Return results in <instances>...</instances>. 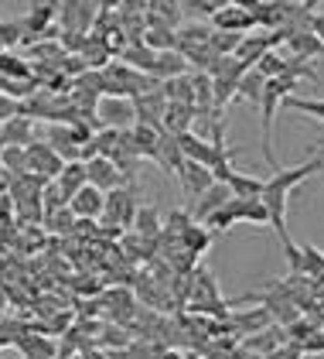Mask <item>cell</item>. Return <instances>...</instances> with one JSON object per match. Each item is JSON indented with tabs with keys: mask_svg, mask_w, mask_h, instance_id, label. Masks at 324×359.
Returning a JSON list of instances; mask_svg holds the SVG:
<instances>
[{
	"mask_svg": "<svg viewBox=\"0 0 324 359\" xmlns=\"http://www.w3.org/2000/svg\"><path fill=\"white\" fill-rule=\"evenodd\" d=\"M120 58H123V65H130V69H136V72L150 76V72H154V62H157V52L147 48L143 41H130V45H123Z\"/></svg>",
	"mask_w": 324,
	"mask_h": 359,
	"instance_id": "cell-21",
	"label": "cell"
},
{
	"mask_svg": "<svg viewBox=\"0 0 324 359\" xmlns=\"http://www.w3.org/2000/svg\"><path fill=\"white\" fill-rule=\"evenodd\" d=\"M290 339H287V329L283 325H267V329L253 332V335H246V339H239V346H243L246 353H253V356H270V353H276L280 346H287Z\"/></svg>",
	"mask_w": 324,
	"mask_h": 359,
	"instance_id": "cell-10",
	"label": "cell"
},
{
	"mask_svg": "<svg viewBox=\"0 0 324 359\" xmlns=\"http://www.w3.org/2000/svg\"><path fill=\"white\" fill-rule=\"evenodd\" d=\"M229 198H232V192H229V185H222V182H216V185H212L209 192H202L198 198H195V202H191V209H188V212H191V216H195L198 222H205L209 216H212V212H218V209H222V205H225Z\"/></svg>",
	"mask_w": 324,
	"mask_h": 359,
	"instance_id": "cell-16",
	"label": "cell"
},
{
	"mask_svg": "<svg viewBox=\"0 0 324 359\" xmlns=\"http://www.w3.org/2000/svg\"><path fill=\"white\" fill-rule=\"evenodd\" d=\"M263 359H304V353H300L294 342H287V346H280L276 353H270V356H263Z\"/></svg>",
	"mask_w": 324,
	"mask_h": 359,
	"instance_id": "cell-40",
	"label": "cell"
},
{
	"mask_svg": "<svg viewBox=\"0 0 324 359\" xmlns=\"http://www.w3.org/2000/svg\"><path fill=\"white\" fill-rule=\"evenodd\" d=\"M0 168H3L10 178L24 175L27 171V151L24 147H0Z\"/></svg>",
	"mask_w": 324,
	"mask_h": 359,
	"instance_id": "cell-30",
	"label": "cell"
},
{
	"mask_svg": "<svg viewBox=\"0 0 324 359\" xmlns=\"http://www.w3.org/2000/svg\"><path fill=\"white\" fill-rule=\"evenodd\" d=\"M130 144H134L136 158L143 161H154L157 165V147H161V130H150V127H143V123H134L130 127Z\"/></svg>",
	"mask_w": 324,
	"mask_h": 359,
	"instance_id": "cell-20",
	"label": "cell"
},
{
	"mask_svg": "<svg viewBox=\"0 0 324 359\" xmlns=\"http://www.w3.org/2000/svg\"><path fill=\"white\" fill-rule=\"evenodd\" d=\"M31 140H34V127H31V116L24 113L0 123V147H27Z\"/></svg>",
	"mask_w": 324,
	"mask_h": 359,
	"instance_id": "cell-17",
	"label": "cell"
},
{
	"mask_svg": "<svg viewBox=\"0 0 324 359\" xmlns=\"http://www.w3.org/2000/svg\"><path fill=\"white\" fill-rule=\"evenodd\" d=\"M314 158H321V161H324V137L314 144Z\"/></svg>",
	"mask_w": 324,
	"mask_h": 359,
	"instance_id": "cell-44",
	"label": "cell"
},
{
	"mask_svg": "<svg viewBox=\"0 0 324 359\" xmlns=\"http://www.w3.org/2000/svg\"><path fill=\"white\" fill-rule=\"evenodd\" d=\"M136 209H140V198H136V189H113L103 198V216L99 219L106 226H120V229H134Z\"/></svg>",
	"mask_w": 324,
	"mask_h": 359,
	"instance_id": "cell-5",
	"label": "cell"
},
{
	"mask_svg": "<svg viewBox=\"0 0 324 359\" xmlns=\"http://www.w3.org/2000/svg\"><path fill=\"white\" fill-rule=\"evenodd\" d=\"M263 76L256 72V69H246L243 79H239V89H236V96L246 100V103H253V107H260V96H263Z\"/></svg>",
	"mask_w": 324,
	"mask_h": 359,
	"instance_id": "cell-29",
	"label": "cell"
},
{
	"mask_svg": "<svg viewBox=\"0 0 324 359\" xmlns=\"http://www.w3.org/2000/svg\"><path fill=\"white\" fill-rule=\"evenodd\" d=\"M174 240H178V243H181V250H185V253H191L195 260H198L205 250H212V233L205 229V222H198V219H191L188 226L174 236Z\"/></svg>",
	"mask_w": 324,
	"mask_h": 359,
	"instance_id": "cell-18",
	"label": "cell"
},
{
	"mask_svg": "<svg viewBox=\"0 0 324 359\" xmlns=\"http://www.w3.org/2000/svg\"><path fill=\"white\" fill-rule=\"evenodd\" d=\"M209 21H212V31H229V34H249V31L256 28V18L246 14L243 7H232V4L216 11Z\"/></svg>",
	"mask_w": 324,
	"mask_h": 359,
	"instance_id": "cell-13",
	"label": "cell"
},
{
	"mask_svg": "<svg viewBox=\"0 0 324 359\" xmlns=\"http://www.w3.org/2000/svg\"><path fill=\"white\" fill-rule=\"evenodd\" d=\"M134 103V123H143L150 130H164V110H167V100L161 93V83L150 86L147 93H140L130 100Z\"/></svg>",
	"mask_w": 324,
	"mask_h": 359,
	"instance_id": "cell-6",
	"label": "cell"
},
{
	"mask_svg": "<svg viewBox=\"0 0 324 359\" xmlns=\"http://www.w3.org/2000/svg\"><path fill=\"white\" fill-rule=\"evenodd\" d=\"M185 11H191V14H198V18H212L216 11H222V7H229V0H178Z\"/></svg>",
	"mask_w": 324,
	"mask_h": 359,
	"instance_id": "cell-37",
	"label": "cell"
},
{
	"mask_svg": "<svg viewBox=\"0 0 324 359\" xmlns=\"http://www.w3.org/2000/svg\"><path fill=\"white\" fill-rule=\"evenodd\" d=\"M24 41V25L21 18L17 21H0V48H14Z\"/></svg>",
	"mask_w": 324,
	"mask_h": 359,
	"instance_id": "cell-34",
	"label": "cell"
},
{
	"mask_svg": "<svg viewBox=\"0 0 324 359\" xmlns=\"http://www.w3.org/2000/svg\"><path fill=\"white\" fill-rule=\"evenodd\" d=\"M0 76L3 79H27L31 76V69H27V62H21V58H14V55H0Z\"/></svg>",
	"mask_w": 324,
	"mask_h": 359,
	"instance_id": "cell-36",
	"label": "cell"
},
{
	"mask_svg": "<svg viewBox=\"0 0 324 359\" xmlns=\"http://www.w3.org/2000/svg\"><path fill=\"white\" fill-rule=\"evenodd\" d=\"M45 222H48V233H72L76 229V216L69 212V205H62V209H55L52 216H45Z\"/></svg>",
	"mask_w": 324,
	"mask_h": 359,
	"instance_id": "cell-31",
	"label": "cell"
},
{
	"mask_svg": "<svg viewBox=\"0 0 324 359\" xmlns=\"http://www.w3.org/2000/svg\"><path fill=\"white\" fill-rule=\"evenodd\" d=\"M297 89V79H287V76H276V79H267L263 83V96H260V120H263V158L270 168H280L276 165V154H273V120L276 113L283 107L287 96H294Z\"/></svg>",
	"mask_w": 324,
	"mask_h": 359,
	"instance_id": "cell-2",
	"label": "cell"
},
{
	"mask_svg": "<svg viewBox=\"0 0 324 359\" xmlns=\"http://www.w3.org/2000/svg\"><path fill=\"white\" fill-rule=\"evenodd\" d=\"M150 359H188L185 353H178V349H171V346H161V349H154Z\"/></svg>",
	"mask_w": 324,
	"mask_h": 359,
	"instance_id": "cell-42",
	"label": "cell"
},
{
	"mask_svg": "<svg viewBox=\"0 0 324 359\" xmlns=\"http://www.w3.org/2000/svg\"><path fill=\"white\" fill-rule=\"evenodd\" d=\"M92 127L79 120V123H52L48 127V144H52V151L69 165V161H79L82 154V144H89L92 140Z\"/></svg>",
	"mask_w": 324,
	"mask_h": 359,
	"instance_id": "cell-4",
	"label": "cell"
},
{
	"mask_svg": "<svg viewBox=\"0 0 324 359\" xmlns=\"http://www.w3.org/2000/svg\"><path fill=\"white\" fill-rule=\"evenodd\" d=\"M10 219H14V198L3 192L0 195V226H3V222H10Z\"/></svg>",
	"mask_w": 324,
	"mask_h": 359,
	"instance_id": "cell-41",
	"label": "cell"
},
{
	"mask_svg": "<svg viewBox=\"0 0 324 359\" xmlns=\"http://www.w3.org/2000/svg\"><path fill=\"white\" fill-rule=\"evenodd\" d=\"M273 48V41H270V31H253V34H243L239 38V45H236V52H232V58H239L246 69H253L260 58L267 55Z\"/></svg>",
	"mask_w": 324,
	"mask_h": 359,
	"instance_id": "cell-14",
	"label": "cell"
},
{
	"mask_svg": "<svg viewBox=\"0 0 324 359\" xmlns=\"http://www.w3.org/2000/svg\"><path fill=\"white\" fill-rule=\"evenodd\" d=\"M24 151H27V171H31V175H38V178H45V182H55V178H58V171L65 168V161L55 154L48 140H31Z\"/></svg>",
	"mask_w": 324,
	"mask_h": 359,
	"instance_id": "cell-7",
	"label": "cell"
},
{
	"mask_svg": "<svg viewBox=\"0 0 324 359\" xmlns=\"http://www.w3.org/2000/svg\"><path fill=\"white\" fill-rule=\"evenodd\" d=\"M96 116H99L103 127L127 130V127H134V103H130V100H120V96H99Z\"/></svg>",
	"mask_w": 324,
	"mask_h": 359,
	"instance_id": "cell-8",
	"label": "cell"
},
{
	"mask_svg": "<svg viewBox=\"0 0 324 359\" xmlns=\"http://www.w3.org/2000/svg\"><path fill=\"white\" fill-rule=\"evenodd\" d=\"M99 76H103V96H120V100H134L140 93H147L150 86H157L150 76L136 72L123 62H109L106 69H99Z\"/></svg>",
	"mask_w": 324,
	"mask_h": 359,
	"instance_id": "cell-3",
	"label": "cell"
},
{
	"mask_svg": "<svg viewBox=\"0 0 324 359\" xmlns=\"http://www.w3.org/2000/svg\"><path fill=\"white\" fill-rule=\"evenodd\" d=\"M232 7H243L246 14H253L256 18V28H260V18H263V7H267V0H229Z\"/></svg>",
	"mask_w": 324,
	"mask_h": 359,
	"instance_id": "cell-39",
	"label": "cell"
},
{
	"mask_svg": "<svg viewBox=\"0 0 324 359\" xmlns=\"http://www.w3.org/2000/svg\"><path fill=\"white\" fill-rule=\"evenodd\" d=\"M82 185H89V182H85V165H82V161H69V165L58 171V178H55V189H58V195H62L65 202L79 192Z\"/></svg>",
	"mask_w": 324,
	"mask_h": 359,
	"instance_id": "cell-22",
	"label": "cell"
},
{
	"mask_svg": "<svg viewBox=\"0 0 324 359\" xmlns=\"http://www.w3.org/2000/svg\"><path fill=\"white\" fill-rule=\"evenodd\" d=\"M174 178H178V185H181V192L188 202H195L202 192H209L212 185H216V178H212V171L202 165H195V161H181V168L174 171Z\"/></svg>",
	"mask_w": 324,
	"mask_h": 359,
	"instance_id": "cell-9",
	"label": "cell"
},
{
	"mask_svg": "<svg viewBox=\"0 0 324 359\" xmlns=\"http://www.w3.org/2000/svg\"><path fill=\"white\" fill-rule=\"evenodd\" d=\"M280 243H283V257H287V267H290V274H300L307 277V271H304V253H300V247L290 240V233L287 236H280Z\"/></svg>",
	"mask_w": 324,
	"mask_h": 359,
	"instance_id": "cell-32",
	"label": "cell"
},
{
	"mask_svg": "<svg viewBox=\"0 0 324 359\" xmlns=\"http://www.w3.org/2000/svg\"><path fill=\"white\" fill-rule=\"evenodd\" d=\"M191 123H195V107L191 103H167V110H164V130L167 134H188Z\"/></svg>",
	"mask_w": 324,
	"mask_h": 359,
	"instance_id": "cell-24",
	"label": "cell"
},
{
	"mask_svg": "<svg viewBox=\"0 0 324 359\" xmlns=\"http://www.w3.org/2000/svg\"><path fill=\"white\" fill-rule=\"evenodd\" d=\"M21 113V100H14V96H7V93H0V123H7L10 116H17Z\"/></svg>",
	"mask_w": 324,
	"mask_h": 359,
	"instance_id": "cell-38",
	"label": "cell"
},
{
	"mask_svg": "<svg viewBox=\"0 0 324 359\" xmlns=\"http://www.w3.org/2000/svg\"><path fill=\"white\" fill-rule=\"evenodd\" d=\"M103 198H106V192H99V189H92V185H82L65 205H69V212H72L76 219H99V216H103Z\"/></svg>",
	"mask_w": 324,
	"mask_h": 359,
	"instance_id": "cell-12",
	"label": "cell"
},
{
	"mask_svg": "<svg viewBox=\"0 0 324 359\" xmlns=\"http://www.w3.org/2000/svg\"><path fill=\"white\" fill-rule=\"evenodd\" d=\"M225 185H229L232 198H260L267 178H256V175H246V171H232V175L225 178Z\"/></svg>",
	"mask_w": 324,
	"mask_h": 359,
	"instance_id": "cell-26",
	"label": "cell"
},
{
	"mask_svg": "<svg viewBox=\"0 0 324 359\" xmlns=\"http://www.w3.org/2000/svg\"><path fill=\"white\" fill-rule=\"evenodd\" d=\"M239 38H243V34H229V31H212L209 45H212V52H216V55L225 58V55H232V52H236Z\"/></svg>",
	"mask_w": 324,
	"mask_h": 359,
	"instance_id": "cell-35",
	"label": "cell"
},
{
	"mask_svg": "<svg viewBox=\"0 0 324 359\" xmlns=\"http://www.w3.org/2000/svg\"><path fill=\"white\" fill-rule=\"evenodd\" d=\"M164 229V219L161 212H157V205H150V202H140V209H136V219H134V229L140 240H147V243H157V236H161Z\"/></svg>",
	"mask_w": 324,
	"mask_h": 359,
	"instance_id": "cell-19",
	"label": "cell"
},
{
	"mask_svg": "<svg viewBox=\"0 0 324 359\" xmlns=\"http://www.w3.org/2000/svg\"><path fill=\"white\" fill-rule=\"evenodd\" d=\"M0 359H3V356H0Z\"/></svg>",
	"mask_w": 324,
	"mask_h": 359,
	"instance_id": "cell-46",
	"label": "cell"
},
{
	"mask_svg": "<svg viewBox=\"0 0 324 359\" xmlns=\"http://www.w3.org/2000/svg\"><path fill=\"white\" fill-rule=\"evenodd\" d=\"M209 226H212V229H216V233H225V229H232V226H236V205H232V198H229V202H225V205H222V209H218V212H212V216H209Z\"/></svg>",
	"mask_w": 324,
	"mask_h": 359,
	"instance_id": "cell-33",
	"label": "cell"
},
{
	"mask_svg": "<svg viewBox=\"0 0 324 359\" xmlns=\"http://www.w3.org/2000/svg\"><path fill=\"white\" fill-rule=\"evenodd\" d=\"M185 72H191L188 62L178 55L174 48H171V52H157V62H154V72H150V79H154V83H167V79H174V76H185Z\"/></svg>",
	"mask_w": 324,
	"mask_h": 359,
	"instance_id": "cell-23",
	"label": "cell"
},
{
	"mask_svg": "<svg viewBox=\"0 0 324 359\" xmlns=\"http://www.w3.org/2000/svg\"><path fill=\"white\" fill-rule=\"evenodd\" d=\"M311 31H314V34L324 41V11H318V14L311 18Z\"/></svg>",
	"mask_w": 324,
	"mask_h": 359,
	"instance_id": "cell-43",
	"label": "cell"
},
{
	"mask_svg": "<svg viewBox=\"0 0 324 359\" xmlns=\"http://www.w3.org/2000/svg\"><path fill=\"white\" fill-rule=\"evenodd\" d=\"M273 4H280V7H294V4H304V0H273Z\"/></svg>",
	"mask_w": 324,
	"mask_h": 359,
	"instance_id": "cell-45",
	"label": "cell"
},
{
	"mask_svg": "<svg viewBox=\"0 0 324 359\" xmlns=\"http://www.w3.org/2000/svg\"><path fill=\"white\" fill-rule=\"evenodd\" d=\"M236 205V219L249 222V226H270V212L260 198H232Z\"/></svg>",
	"mask_w": 324,
	"mask_h": 359,
	"instance_id": "cell-28",
	"label": "cell"
},
{
	"mask_svg": "<svg viewBox=\"0 0 324 359\" xmlns=\"http://www.w3.org/2000/svg\"><path fill=\"white\" fill-rule=\"evenodd\" d=\"M287 55H297V58H324V41L314 34L311 28H300V31H290L287 34Z\"/></svg>",
	"mask_w": 324,
	"mask_h": 359,
	"instance_id": "cell-15",
	"label": "cell"
},
{
	"mask_svg": "<svg viewBox=\"0 0 324 359\" xmlns=\"http://www.w3.org/2000/svg\"><path fill=\"white\" fill-rule=\"evenodd\" d=\"M318 171H324V161L321 158H311V161H304L297 168H276L270 178H267L260 202L267 205L270 226L280 236H287V202H290V192L297 189L300 182H307L311 175H318Z\"/></svg>",
	"mask_w": 324,
	"mask_h": 359,
	"instance_id": "cell-1",
	"label": "cell"
},
{
	"mask_svg": "<svg viewBox=\"0 0 324 359\" xmlns=\"http://www.w3.org/2000/svg\"><path fill=\"white\" fill-rule=\"evenodd\" d=\"M85 165V182L92 185V189H99V192H113V189H120L123 185V175L116 171V165L103 158V154H96V158H89V161H82Z\"/></svg>",
	"mask_w": 324,
	"mask_h": 359,
	"instance_id": "cell-11",
	"label": "cell"
},
{
	"mask_svg": "<svg viewBox=\"0 0 324 359\" xmlns=\"http://www.w3.org/2000/svg\"><path fill=\"white\" fill-rule=\"evenodd\" d=\"M17 349L24 353V359H55V342L52 339H45V335H38V332H21L17 339Z\"/></svg>",
	"mask_w": 324,
	"mask_h": 359,
	"instance_id": "cell-25",
	"label": "cell"
},
{
	"mask_svg": "<svg viewBox=\"0 0 324 359\" xmlns=\"http://www.w3.org/2000/svg\"><path fill=\"white\" fill-rule=\"evenodd\" d=\"M185 161V154H181V147H178V137L174 134H167L161 130V147H157V168H161L164 175H174L178 168Z\"/></svg>",
	"mask_w": 324,
	"mask_h": 359,
	"instance_id": "cell-27",
	"label": "cell"
}]
</instances>
